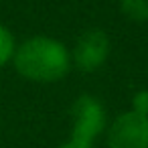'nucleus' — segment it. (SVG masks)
Segmentation results:
<instances>
[{
  "mask_svg": "<svg viewBox=\"0 0 148 148\" xmlns=\"http://www.w3.org/2000/svg\"><path fill=\"white\" fill-rule=\"evenodd\" d=\"M12 65L23 79L35 83L61 81L73 67L67 45L47 35H35L16 45Z\"/></svg>",
  "mask_w": 148,
  "mask_h": 148,
  "instance_id": "1",
  "label": "nucleus"
},
{
  "mask_svg": "<svg viewBox=\"0 0 148 148\" xmlns=\"http://www.w3.org/2000/svg\"><path fill=\"white\" fill-rule=\"evenodd\" d=\"M110 37L101 29H89L79 35L75 41V47L71 51V63L83 71V73H93L101 69L110 57Z\"/></svg>",
  "mask_w": 148,
  "mask_h": 148,
  "instance_id": "4",
  "label": "nucleus"
},
{
  "mask_svg": "<svg viewBox=\"0 0 148 148\" xmlns=\"http://www.w3.org/2000/svg\"><path fill=\"white\" fill-rule=\"evenodd\" d=\"M130 110L136 112V114L148 116V89H138V91L132 95V106H130Z\"/></svg>",
  "mask_w": 148,
  "mask_h": 148,
  "instance_id": "7",
  "label": "nucleus"
},
{
  "mask_svg": "<svg viewBox=\"0 0 148 148\" xmlns=\"http://www.w3.org/2000/svg\"><path fill=\"white\" fill-rule=\"evenodd\" d=\"M71 138L93 144L108 128V116L103 103L89 93H81L71 106Z\"/></svg>",
  "mask_w": 148,
  "mask_h": 148,
  "instance_id": "2",
  "label": "nucleus"
},
{
  "mask_svg": "<svg viewBox=\"0 0 148 148\" xmlns=\"http://www.w3.org/2000/svg\"><path fill=\"white\" fill-rule=\"evenodd\" d=\"M57 148H93V144H85V142H79V140L71 138V140H67V142L59 144Z\"/></svg>",
  "mask_w": 148,
  "mask_h": 148,
  "instance_id": "8",
  "label": "nucleus"
},
{
  "mask_svg": "<svg viewBox=\"0 0 148 148\" xmlns=\"http://www.w3.org/2000/svg\"><path fill=\"white\" fill-rule=\"evenodd\" d=\"M108 148H148V116L122 112L106 128Z\"/></svg>",
  "mask_w": 148,
  "mask_h": 148,
  "instance_id": "3",
  "label": "nucleus"
},
{
  "mask_svg": "<svg viewBox=\"0 0 148 148\" xmlns=\"http://www.w3.org/2000/svg\"><path fill=\"white\" fill-rule=\"evenodd\" d=\"M120 10L134 23H148V0H118Z\"/></svg>",
  "mask_w": 148,
  "mask_h": 148,
  "instance_id": "5",
  "label": "nucleus"
},
{
  "mask_svg": "<svg viewBox=\"0 0 148 148\" xmlns=\"http://www.w3.org/2000/svg\"><path fill=\"white\" fill-rule=\"evenodd\" d=\"M16 45H18V43H16L14 35L10 33V29L4 27V25H0V67L12 63Z\"/></svg>",
  "mask_w": 148,
  "mask_h": 148,
  "instance_id": "6",
  "label": "nucleus"
}]
</instances>
